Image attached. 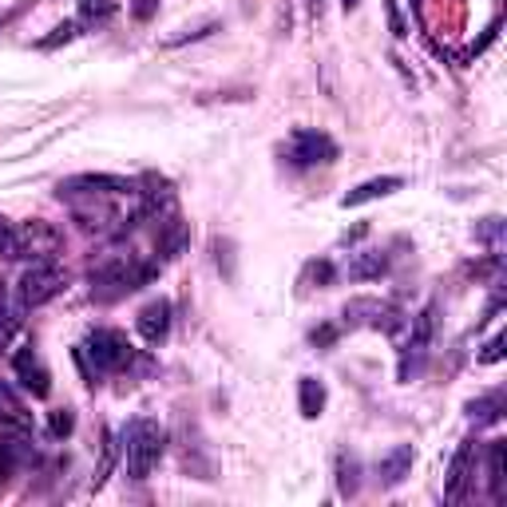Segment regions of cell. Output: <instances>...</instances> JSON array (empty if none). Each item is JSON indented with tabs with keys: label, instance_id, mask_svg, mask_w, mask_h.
I'll use <instances>...</instances> for the list:
<instances>
[{
	"label": "cell",
	"instance_id": "cell-26",
	"mask_svg": "<svg viewBox=\"0 0 507 507\" xmlns=\"http://www.w3.org/2000/svg\"><path fill=\"white\" fill-rule=\"evenodd\" d=\"M503 345H507V337H503V334H495L484 349H479V365H495V361H503Z\"/></svg>",
	"mask_w": 507,
	"mask_h": 507
},
{
	"label": "cell",
	"instance_id": "cell-22",
	"mask_svg": "<svg viewBox=\"0 0 507 507\" xmlns=\"http://www.w3.org/2000/svg\"><path fill=\"white\" fill-rule=\"evenodd\" d=\"M16 329H21V309L0 306V349H8V341L16 337Z\"/></svg>",
	"mask_w": 507,
	"mask_h": 507
},
{
	"label": "cell",
	"instance_id": "cell-21",
	"mask_svg": "<svg viewBox=\"0 0 507 507\" xmlns=\"http://www.w3.org/2000/svg\"><path fill=\"white\" fill-rule=\"evenodd\" d=\"M337 487H341V495L357 492V460H349V456L337 460Z\"/></svg>",
	"mask_w": 507,
	"mask_h": 507
},
{
	"label": "cell",
	"instance_id": "cell-9",
	"mask_svg": "<svg viewBox=\"0 0 507 507\" xmlns=\"http://www.w3.org/2000/svg\"><path fill=\"white\" fill-rule=\"evenodd\" d=\"M13 373H16V381L24 384V393H32L36 401H44V396L52 393V376H48V368H44L40 357H36V349H32V345L16 349V357H13Z\"/></svg>",
	"mask_w": 507,
	"mask_h": 507
},
{
	"label": "cell",
	"instance_id": "cell-27",
	"mask_svg": "<svg viewBox=\"0 0 507 507\" xmlns=\"http://www.w3.org/2000/svg\"><path fill=\"white\" fill-rule=\"evenodd\" d=\"M72 36H76V21H63L60 29H52V36H44V40H40V48L48 52V48H56V44H68Z\"/></svg>",
	"mask_w": 507,
	"mask_h": 507
},
{
	"label": "cell",
	"instance_id": "cell-10",
	"mask_svg": "<svg viewBox=\"0 0 507 507\" xmlns=\"http://www.w3.org/2000/svg\"><path fill=\"white\" fill-rule=\"evenodd\" d=\"M60 195H104V199H115V195H135V187L119 174H76V179H63L60 182Z\"/></svg>",
	"mask_w": 507,
	"mask_h": 507
},
{
	"label": "cell",
	"instance_id": "cell-15",
	"mask_svg": "<svg viewBox=\"0 0 507 507\" xmlns=\"http://www.w3.org/2000/svg\"><path fill=\"white\" fill-rule=\"evenodd\" d=\"M384 270H389V258L381 250H361V254H353V262H349V278L353 282H376Z\"/></svg>",
	"mask_w": 507,
	"mask_h": 507
},
{
	"label": "cell",
	"instance_id": "cell-8",
	"mask_svg": "<svg viewBox=\"0 0 507 507\" xmlns=\"http://www.w3.org/2000/svg\"><path fill=\"white\" fill-rule=\"evenodd\" d=\"M476 476V440H464V444L456 448V456H452L448 464V476H444V500L448 503H460L468 495V484H472Z\"/></svg>",
	"mask_w": 507,
	"mask_h": 507
},
{
	"label": "cell",
	"instance_id": "cell-12",
	"mask_svg": "<svg viewBox=\"0 0 507 507\" xmlns=\"http://www.w3.org/2000/svg\"><path fill=\"white\" fill-rule=\"evenodd\" d=\"M135 329H139V337L147 345H159V341H167L171 334V301H147L139 309V317H135Z\"/></svg>",
	"mask_w": 507,
	"mask_h": 507
},
{
	"label": "cell",
	"instance_id": "cell-6",
	"mask_svg": "<svg viewBox=\"0 0 507 507\" xmlns=\"http://www.w3.org/2000/svg\"><path fill=\"white\" fill-rule=\"evenodd\" d=\"M285 159H290L293 167H317V163L337 159V143L329 139V135L301 127V131H293L290 143H285Z\"/></svg>",
	"mask_w": 507,
	"mask_h": 507
},
{
	"label": "cell",
	"instance_id": "cell-30",
	"mask_svg": "<svg viewBox=\"0 0 507 507\" xmlns=\"http://www.w3.org/2000/svg\"><path fill=\"white\" fill-rule=\"evenodd\" d=\"M384 8H389V32L396 36V40H404V36H409V32H404V16L396 13V4H393V0H384Z\"/></svg>",
	"mask_w": 507,
	"mask_h": 507
},
{
	"label": "cell",
	"instance_id": "cell-24",
	"mask_svg": "<svg viewBox=\"0 0 507 507\" xmlns=\"http://www.w3.org/2000/svg\"><path fill=\"white\" fill-rule=\"evenodd\" d=\"M500 234H503V218H484V226H476V238L487 242L492 250H500Z\"/></svg>",
	"mask_w": 507,
	"mask_h": 507
},
{
	"label": "cell",
	"instance_id": "cell-23",
	"mask_svg": "<svg viewBox=\"0 0 507 507\" xmlns=\"http://www.w3.org/2000/svg\"><path fill=\"white\" fill-rule=\"evenodd\" d=\"M72 428H76V417H72L68 409H56V412L48 417V436L63 440V436H72Z\"/></svg>",
	"mask_w": 507,
	"mask_h": 507
},
{
	"label": "cell",
	"instance_id": "cell-20",
	"mask_svg": "<svg viewBox=\"0 0 507 507\" xmlns=\"http://www.w3.org/2000/svg\"><path fill=\"white\" fill-rule=\"evenodd\" d=\"M21 258V238L8 218H0V262H16Z\"/></svg>",
	"mask_w": 507,
	"mask_h": 507
},
{
	"label": "cell",
	"instance_id": "cell-31",
	"mask_svg": "<svg viewBox=\"0 0 507 507\" xmlns=\"http://www.w3.org/2000/svg\"><path fill=\"white\" fill-rule=\"evenodd\" d=\"M309 274H313V278H317L321 285H325L329 278H334V266H329V262H317V266H309Z\"/></svg>",
	"mask_w": 507,
	"mask_h": 507
},
{
	"label": "cell",
	"instance_id": "cell-1",
	"mask_svg": "<svg viewBox=\"0 0 507 507\" xmlns=\"http://www.w3.org/2000/svg\"><path fill=\"white\" fill-rule=\"evenodd\" d=\"M163 448H167V432L159 428V420H131L123 432V468L131 479H147L155 472V464L163 460Z\"/></svg>",
	"mask_w": 507,
	"mask_h": 507
},
{
	"label": "cell",
	"instance_id": "cell-32",
	"mask_svg": "<svg viewBox=\"0 0 507 507\" xmlns=\"http://www.w3.org/2000/svg\"><path fill=\"white\" fill-rule=\"evenodd\" d=\"M337 337V329H313V345H329V341H334Z\"/></svg>",
	"mask_w": 507,
	"mask_h": 507
},
{
	"label": "cell",
	"instance_id": "cell-4",
	"mask_svg": "<svg viewBox=\"0 0 507 507\" xmlns=\"http://www.w3.org/2000/svg\"><path fill=\"white\" fill-rule=\"evenodd\" d=\"M84 353L91 357V365L99 373H119L123 365H131V341H127L119 329H96L88 341H84Z\"/></svg>",
	"mask_w": 507,
	"mask_h": 507
},
{
	"label": "cell",
	"instance_id": "cell-25",
	"mask_svg": "<svg viewBox=\"0 0 507 507\" xmlns=\"http://www.w3.org/2000/svg\"><path fill=\"white\" fill-rule=\"evenodd\" d=\"M80 16H84V21H107V16H112V0H80Z\"/></svg>",
	"mask_w": 507,
	"mask_h": 507
},
{
	"label": "cell",
	"instance_id": "cell-5",
	"mask_svg": "<svg viewBox=\"0 0 507 507\" xmlns=\"http://www.w3.org/2000/svg\"><path fill=\"white\" fill-rule=\"evenodd\" d=\"M16 238H21V258H32V262H52L63 246V234L44 218H29V223L16 226Z\"/></svg>",
	"mask_w": 507,
	"mask_h": 507
},
{
	"label": "cell",
	"instance_id": "cell-11",
	"mask_svg": "<svg viewBox=\"0 0 507 507\" xmlns=\"http://www.w3.org/2000/svg\"><path fill=\"white\" fill-rule=\"evenodd\" d=\"M0 432H8V436H29L32 432L29 404H24L13 384H4V381H0Z\"/></svg>",
	"mask_w": 507,
	"mask_h": 507
},
{
	"label": "cell",
	"instance_id": "cell-19",
	"mask_svg": "<svg viewBox=\"0 0 507 507\" xmlns=\"http://www.w3.org/2000/svg\"><path fill=\"white\" fill-rule=\"evenodd\" d=\"M468 412H472L476 424H495V420L503 417V396L500 393H495V396H479V401Z\"/></svg>",
	"mask_w": 507,
	"mask_h": 507
},
{
	"label": "cell",
	"instance_id": "cell-7",
	"mask_svg": "<svg viewBox=\"0 0 507 507\" xmlns=\"http://www.w3.org/2000/svg\"><path fill=\"white\" fill-rule=\"evenodd\" d=\"M432 334H436V306H424L417 317H412V334L404 341V357H401V376L409 381L412 368H420L424 353H428L432 345Z\"/></svg>",
	"mask_w": 507,
	"mask_h": 507
},
{
	"label": "cell",
	"instance_id": "cell-29",
	"mask_svg": "<svg viewBox=\"0 0 507 507\" xmlns=\"http://www.w3.org/2000/svg\"><path fill=\"white\" fill-rule=\"evenodd\" d=\"M155 13H159V0H131V16H135L139 24H147Z\"/></svg>",
	"mask_w": 507,
	"mask_h": 507
},
{
	"label": "cell",
	"instance_id": "cell-33",
	"mask_svg": "<svg viewBox=\"0 0 507 507\" xmlns=\"http://www.w3.org/2000/svg\"><path fill=\"white\" fill-rule=\"evenodd\" d=\"M341 4H345V13H349V8H357V0H341Z\"/></svg>",
	"mask_w": 507,
	"mask_h": 507
},
{
	"label": "cell",
	"instance_id": "cell-16",
	"mask_svg": "<svg viewBox=\"0 0 507 507\" xmlns=\"http://www.w3.org/2000/svg\"><path fill=\"white\" fill-rule=\"evenodd\" d=\"M298 404H301V417H306V420H317L321 409H325V384L313 381V376H301V384H298Z\"/></svg>",
	"mask_w": 507,
	"mask_h": 507
},
{
	"label": "cell",
	"instance_id": "cell-2",
	"mask_svg": "<svg viewBox=\"0 0 507 507\" xmlns=\"http://www.w3.org/2000/svg\"><path fill=\"white\" fill-rule=\"evenodd\" d=\"M151 266L135 262V258H107V262H99L96 270L88 274V285H91V298L96 301H119L127 298L131 290H139L151 278Z\"/></svg>",
	"mask_w": 507,
	"mask_h": 507
},
{
	"label": "cell",
	"instance_id": "cell-18",
	"mask_svg": "<svg viewBox=\"0 0 507 507\" xmlns=\"http://www.w3.org/2000/svg\"><path fill=\"white\" fill-rule=\"evenodd\" d=\"M182 246H187V226H182L179 218H171L167 230L159 234V254H163V258H174V254L182 250Z\"/></svg>",
	"mask_w": 507,
	"mask_h": 507
},
{
	"label": "cell",
	"instance_id": "cell-17",
	"mask_svg": "<svg viewBox=\"0 0 507 507\" xmlns=\"http://www.w3.org/2000/svg\"><path fill=\"white\" fill-rule=\"evenodd\" d=\"M503 468H507V440H492L487 448V484H492V500H503Z\"/></svg>",
	"mask_w": 507,
	"mask_h": 507
},
{
	"label": "cell",
	"instance_id": "cell-28",
	"mask_svg": "<svg viewBox=\"0 0 507 507\" xmlns=\"http://www.w3.org/2000/svg\"><path fill=\"white\" fill-rule=\"evenodd\" d=\"M112 464H115V444H107V448H104V464H99L96 479H91V487H96V492L107 484V476H112Z\"/></svg>",
	"mask_w": 507,
	"mask_h": 507
},
{
	"label": "cell",
	"instance_id": "cell-14",
	"mask_svg": "<svg viewBox=\"0 0 507 507\" xmlns=\"http://www.w3.org/2000/svg\"><path fill=\"white\" fill-rule=\"evenodd\" d=\"M404 187V179L401 174H381V179H368L361 182V187H353L345 199H341V207H365V202H373V199H384V195H393V190H401Z\"/></svg>",
	"mask_w": 507,
	"mask_h": 507
},
{
	"label": "cell",
	"instance_id": "cell-13",
	"mask_svg": "<svg viewBox=\"0 0 507 507\" xmlns=\"http://www.w3.org/2000/svg\"><path fill=\"white\" fill-rule=\"evenodd\" d=\"M412 464H417V448H412V444H396L393 452H384L381 464H376V472H381V484H384V487H396L404 476L412 472Z\"/></svg>",
	"mask_w": 507,
	"mask_h": 507
},
{
	"label": "cell",
	"instance_id": "cell-3",
	"mask_svg": "<svg viewBox=\"0 0 507 507\" xmlns=\"http://www.w3.org/2000/svg\"><path fill=\"white\" fill-rule=\"evenodd\" d=\"M63 285H68V274H63L56 262H32L29 270L21 274V282H16V301H21V309L48 306L52 298L63 293Z\"/></svg>",
	"mask_w": 507,
	"mask_h": 507
}]
</instances>
